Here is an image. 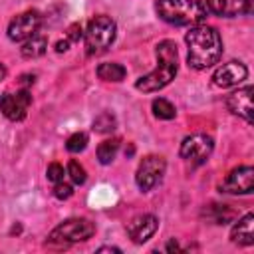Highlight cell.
Masks as SVG:
<instances>
[{
    "instance_id": "6",
    "label": "cell",
    "mask_w": 254,
    "mask_h": 254,
    "mask_svg": "<svg viewBox=\"0 0 254 254\" xmlns=\"http://www.w3.org/2000/svg\"><path fill=\"white\" fill-rule=\"evenodd\" d=\"M214 149V141L210 135H204V133H194V135H189L183 139L181 143V157L192 165H202L210 153Z\"/></svg>"
},
{
    "instance_id": "24",
    "label": "cell",
    "mask_w": 254,
    "mask_h": 254,
    "mask_svg": "<svg viewBox=\"0 0 254 254\" xmlns=\"http://www.w3.org/2000/svg\"><path fill=\"white\" fill-rule=\"evenodd\" d=\"M64 175H65V171H64V167H62L60 163H52V165H48V169H46V177H48V181H52V183L64 181Z\"/></svg>"
},
{
    "instance_id": "7",
    "label": "cell",
    "mask_w": 254,
    "mask_h": 254,
    "mask_svg": "<svg viewBox=\"0 0 254 254\" xmlns=\"http://www.w3.org/2000/svg\"><path fill=\"white\" fill-rule=\"evenodd\" d=\"M165 171H167L165 159L159 157V155H149V157H145V159L139 163V169H137V175H135V183H137V187H139L143 192H147V190H151L155 185L161 183Z\"/></svg>"
},
{
    "instance_id": "14",
    "label": "cell",
    "mask_w": 254,
    "mask_h": 254,
    "mask_svg": "<svg viewBox=\"0 0 254 254\" xmlns=\"http://www.w3.org/2000/svg\"><path fill=\"white\" fill-rule=\"evenodd\" d=\"M204 6L208 12L222 18H234L252 12V0H206Z\"/></svg>"
},
{
    "instance_id": "21",
    "label": "cell",
    "mask_w": 254,
    "mask_h": 254,
    "mask_svg": "<svg viewBox=\"0 0 254 254\" xmlns=\"http://www.w3.org/2000/svg\"><path fill=\"white\" fill-rule=\"evenodd\" d=\"M115 127H117V119L109 111H103L93 119V131L95 133H111Z\"/></svg>"
},
{
    "instance_id": "9",
    "label": "cell",
    "mask_w": 254,
    "mask_h": 254,
    "mask_svg": "<svg viewBox=\"0 0 254 254\" xmlns=\"http://www.w3.org/2000/svg\"><path fill=\"white\" fill-rule=\"evenodd\" d=\"M218 189L226 194H250L254 190V169L250 165L232 169L228 177L218 185Z\"/></svg>"
},
{
    "instance_id": "17",
    "label": "cell",
    "mask_w": 254,
    "mask_h": 254,
    "mask_svg": "<svg viewBox=\"0 0 254 254\" xmlns=\"http://www.w3.org/2000/svg\"><path fill=\"white\" fill-rule=\"evenodd\" d=\"M125 75H127V69L115 62H107L97 67V77L103 81H121Z\"/></svg>"
},
{
    "instance_id": "3",
    "label": "cell",
    "mask_w": 254,
    "mask_h": 254,
    "mask_svg": "<svg viewBox=\"0 0 254 254\" xmlns=\"http://www.w3.org/2000/svg\"><path fill=\"white\" fill-rule=\"evenodd\" d=\"M155 12L161 20L173 26H196L202 24L208 10L200 0H157Z\"/></svg>"
},
{
    "instance_id": "1",
    "label": "cell",
    "mask_w": 254,
    "mask_h": 254,
    "mask_svg": "<svg viewBox=\"0 0 254 254\" xmlns=\"http://www.w3.org/2000/svg\"><path fill=\"white\" fill-rule=\"evenodd\" d=\"M185 42L189 48L187 62L192 69H206L218 64L222 56V38L216 28L206 24L190 26L185 36Z\"/></svg>"
},
{
    "instance_id": "13",
    "label": "cell",
    "mask_w": 254,
    "mask_h": 254,
    "mask_svg": "<svg viewBox=\"0 0 254 254\" xmlns=\"http://www.w3.org/2000/svg\"><path fill=\"white\" fill-rule=\"evenodd\" d=\"M159 228V220L155 214H139L127 224V234L135 244L147 242Z\"/></svg>"
},
{
    "instance_id": "30",
    "label": "cell",
    "mask_w": 254,
    "mask_h": 254,
    "mask_svg": "<svg viewBox=\"0 0 254 254\" xmlns=\"http://www.w3.org/2000/svg\"><path fill=\"white\" fill-rule=\"evenodd\" d=\"M6 73H8V69L4 67V64H0V81H2L4 77H6Z\"/></svg>"
},
{
    "instance_id": "15",
    "label": "cell",
    "mask_w": 254,
    "mask_h": 254,
    "mask_svg": "<svg viewBox=\"0 0 254 254\" xmlns=\"http://www.w3.org/2000/svg\"><path fill=\"white\" fill-rule=\"evenodd\" d=\"M230 240L238 246H252L254 244V214L248 212L238 218L230 230Z\"/></svg>"
},
{
    "instance_id": "8",
    "label": "cell",
    "mask_w": 254,
    "mask_h": 254,
    "mask_svg": "<svg viewBox=\"0 0 254 254\" xmlns=\"http://www.w3.org/2000/svg\"><path fill=\"white\" fill-rule=\"evenodd\" d=\"M42 26V16L36 10H26L18 16H14L8 24V38L12 42H24L28 38H32L34 34H38Z\"/></svg>"
},
{
    "instance_id": "28",
    "label": "cell",
    "mask_w": 254,
    "mask_h": 254,
    "mask_svg": "<svg viewBox=\"0 0 254 254\" xmlns=\"http://www.w3.org/2000/svg\"><path fill=\"white\" fill-rule=\"evenodd\" d=\"M167 252H179L181 248H179V244H177V240H171L169 244H167V248H165Z\"/></svg>"
},
{
    "instance_id": "22",
    "label": "cell",
    "mask_w": 254,
    "mask_h": 254,
    "mask_svg": "<svg viewBox=\"0 0 254 254\" xmlns=\"http://www.w3.org/2000/svg\"><path fill=\"white\" fill-rule=\"evenodd\" d=\"M87 141H89L87 133L77 131V133H73V135L65 141V149H67L69 153H79V151H83V149L87 147Z\"/></svg>"
},
{
    "instance_id": "19",
    "label": "cell",
    "mask_w": 254,
    "mask_h": 254,
    "mask_svg": "<svg viewBox=\"0 0 254 254\" xmlns=\"http://www.w3.org/2000/svg\"><path fill=\"white\" fill-rule=\"evenodd\" d=\"M204 212H206V218H210L214 224H226L234 218V210L228 204H210Z\"/></svg>"
},
{
    "instance_id": "10",
    "label": "cell",
    "mask_w": 254,
    "mask_h": 254,
    "mask_svg": "<svg viewBox=\"0 0 254 254\" xmlns=\"http://www.w3.org/2000/svg\"><path fill=\"white\" fill-rule=\"evenodd\" d=\"M30 103H32V95L24 87V89H20L16 93H4L0 97V111L10 121H22L26 117V113H28Z\"/></svg>"
},
{
    "instance_id": "12",
    "label": "cell",
    "mask_w": 254,
    "mask_h": 254,
    "mask_svg": "<svg viewBox=\"0 0 254 254\" xmlns=\"http://www.w3.org/2000/svg\"><path fill=\"white\" fill-rule=\"evenodd\" d=\"M252 85L246 87H238L236 91H232L226 97V107L230 113L242 117L246 123H252Z\"/></svg>"
},
{
    "instance_id": "4",
    "label": "cell",
    "mask_w": 254,
    "mask_h": 254,
    "mask_svg": "<svg viewBox=\"0 0 254 254\" xmlns=\"http://www.w3.org/2000/svg\"><path fill=\"white\" fill-rule=\"evenodd\" d=\"M117 26L109 16H95L89 20L85 30V52L87 56H99L107 52V48L115 42Z\"/></svg>"
},
{
    "instance_id": "5",
    "label": "cell",
    "mask_w": 254,
    "mask_h": 254,
    "mask_svg": "<svg viewBox=\"0 0 254 254\" xmlns=\"http://www.w3.org/2000/svg\"><path fill=\"white\" fill-rule=\"evenodd\" d=\"M95 234V224L87 218H69L64 220L62 224H58L50 236H48V244H56V246H69L73 242H83L87 238H91Z\"/></svg>"
},
{
    "instance_id": "25",
    "label": "cell",
    "mask_w": 254,
    "mask_h": 254,
    "mask_svg": "<svg viewBox=\"0 0 254 254\" xmlns=\"http://www.w3.org/2000/svg\"><path fill=\"white\" fill-rule=\"evenodd\" d=\"M54 194H56V198L65 200V198H69V196L73 194V187H71L69 183H64V181L54 183Z\"/></svg>"
},
{
    "instance_id": "18",
    "label": "cell",
    "mask_w": 254,
    "mask_h": 254,
    "mask_svg": "<svg viewBox=\"0 0 254 254\" xmlns=\"http://www.w3.org/2000/svg\"><path fill=\"white\" fill-rule=\"evenodd\" d=\"M117 151H119V139L117 137L101 141L99 147H97V159H99V163L101 165H109L117 157Z\"/></svg>"
},
{
    "instance_id": "2",
    "label": "cell",
    "mask_w": 254,
    "mask_h": 254,
    "mask_svg": "<svg viewBox=\"0 0 254 254\" xmlns=\"http://www.w3.org/2000/svg\"><path fill=\"white\" fill-rule=\"evenodd\" d=\"M155 54H157V64L159 65L151 73H147V75H143L135 81V87L143 93H153V91H159V89L167 87L179 71V52H177L175 42H171V40L159 42Z\"/></svg>"
},
{
    "instance_id": "29",
    "label": "cell",
    "mask_w": 254,
    "mask_h": 254,
    "mask_svg": "<svg viewBox=\"0 0 254 254\" xmlns=\"http://www.w3.org/2000/svg\"><path fill=\"white\" fill-rule=\"evenodd\" d=\"M97 252H121V250L115 246H101V248H97Z\"/></svg>"
},
{
    "instance_id": "27",
    "label": "cell",
    "mask_w": 254,
    "mask_h": 254,
    "mask_svg": "<svg viewBox=\"0 0 254 254\" xmlns=\"http://www.w3.org/2000/svg\"><path fill=\"white\" fill-rule=\"evenodd\" d=\"M69 50V40L65 38V40H60L58 44H56V52L58 54H62V52H67Z\"/></svg>"
},
{
    "instance_id": "26",
    "label": "cell",
    "mask_w": 254,
    "mask_h": 254,
    "mask_svg": "<svg viewBox=\"0 0 254 254\" xmlns=\"http://www.w3.org/2000/svg\"><path fill=\"white\" fill-rule=\"evenodd\" d=\"M81 36H83V32H81V24H71L69 30H67V40H69V42H79Z\"/></svg>"
},
{
    "instance_id": "20",
    "label": "cell",
    "mask_w": 254,
    "mask_h": 254,
    "mask_svg": "<svg viewBox=\"0 0 254 254\" xmlns=\"http://www.w3.org/2000/svg\"><path fill=\"white\" fill-rule=\"evenodd\" d=\"M151 109H153V115H155L157 119H165V121H169V119H173V117L177 115V109H175V105H173L171 101L163 99V97H159V99H153V103H151Z\"/></svg>"
},
{
    "instance_id": "23",
    "label": "cell",
    "mask_w": 254,
    "mask_h": 254,
    "mask_svg": "<svg viewBox=\"0 0 254 254\" xmlns=\"http://www.w3.org/2000/svg\"><path fill=\"white\" fill-rule=\"evenodd\" d=\"M67 175H69V179H71L73 185H83L85 179H87L85 169H83L77 161H69V163H67Z\"/></svg>"
},
{
    "instance_id": "16",
    "label": "cell",
    "mask_w": 254,
    "mask_h": 254,
    "mask_svg": "<svg viewBox=\"0 0 254 254\" xmlns=\"http://www.w3.org/2000/svg\"><path fill=\"white\" fill-rule=\"evenodd\" d=\"M46 50H48V38L42 36V34H34L32 38L24 40V44H22V48H20V52H22V56H24L26 60L42 58V56L46 54Z\"/></svg>"
},
{
    "instance_id": "11",
    "label": "cell",
    "mask_w": 254,
    "mask_h": 254,
    "mask_svg": "<svg viewBox=\"0 0 254 254\" xmlns=\"http://www.w3.org/2000/svg\"><path fill=\"white\" fill-rule=\"evenodd\" d=\"M248 77V69L242 62H226L222 65H218L212 73V81L218 87H234L240 85L244 79Z\"/></svg>"
}]
</instances>
